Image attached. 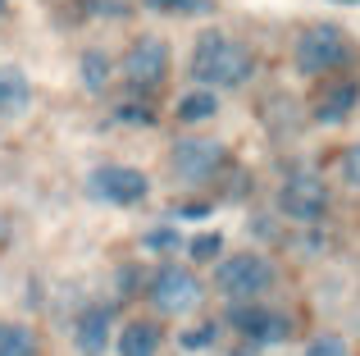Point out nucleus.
Listing matches in <instances>:
<instances>
[{
  "instance_id": "0eeeda50",
  "label": "nucleus",
  "mask_w": 360,
  "mask_h": 356,
  "mask_svg": "<svg viewBox=\"0 0 360 356\" xmlns=\"http://www.w3.org/2000/svg\"><path fill=\"white\" fill-rule=\"evenodd\" d=\"M169 165H174V174L187 178V183H205V178L224 165V146L210 142V137H178L174 151H169Z\"/></svg>"
},
{
  "instance_id": "f03ea898",
  "label": "nucleus",
  "mask_w": 360,
  "mask_h": 356,
  "mask_svg": "<svg viewBox=\"0 0 360 356\" xmlns=\"http://www.w3.org/2000/svg\"><path fill=\"white\" fill-rule=\"evenodd\" d=\"M269 284H274V265L264 256H255V251L224 256L219 265H214V288H219V297H229V302H251V297H260Z\"/></svg>"
},
{
  "instance_id": "b1692460",
  "label": "nucleus",
  "mask_w": 360,
  "mask_h": 356,
  "mask_svg": "<svg viewBox=\"0 0 360 356\" xmlns=\"http://www.w3.org/2000/svg\"><path fill=\"white\" fill-rule=\"evenodd\" d=\"M333 5H360V0H333Z\"/></svg>"
},
{
  "instance_id": "7ed1b4c3",
  "label": "nucleus",
  "mask_w": 360,
  "mask_h": 356,
  "mask_svg": "<svg viewBox=\"0 0 360 356\" xmlns=\"http://www.w3.org/2000/svg\"><path fill=\"white\" fill-rule=\"evenodd\" d=\"M352 60V46H347V32L333 23H319V27H306L297 37V69L306 78H319V73H333Z\"/></svg>"
},
{
  "instance_id": "412c9836",
  "label": "nucleus",
  "mask_w": 360,
  "mask_h": 356,
  "mask_svg": "<svg viewBox=\"0 0 360 356\" xmlns=\"http://www.w3.org/2000/svg\"><path fill=\"white\" fill-rule=\"evenodd\" d=\"M342 183L360 187V142H356V146H347V151H342Z\"/></svg>"
},
{
  "instance_id": "39448f33",
  "label": "nucleus",
  "mask_w": 360,
  "mask_h": 356,
  "mask_svg": "<svg viewBox=\"0 0 360 356\" xmlns=\"http://www.w3.org/2000/svg\"><path fill=\"white\" fill-rule=\"evenodd\" d=\"M87 192L101 196V201H110V205H137L141 196L150 192V183H146V174L132 170V165H101V170H91V178H87Z\"/></svg>"
},
{
  "instance_id": "f3484780",
  "label": "nucleus",
  "mask_w": 360,
  "mask_h": 356,
  "mask_svg": "<svg viewBox=\"0 0 360 356\" xmlns=\"http://www.w3.org/2000/svg\"><path fill=\"white\" fill-rule=\"evenodd\" d=\"M146 9L155 14H178V18H196V14H210L214 0H141Z\"/></svg>"
},
{
  "instance_id": "6ab92c4d",
  "label": "nucleus",
  "mask_w": 360,
  "mask_h": 356,
  "mask_svg": "<svg viewBox=\"0 0 360 356\" xmlns=\"http://www.w3.org/2000/svg\"><path fill=\"white\" fill-rule=\"evenodd\" d=\"M187 251H192V260H214L224 251V238H219V233H201V238L187 242Z\"/></svg>"
},
{
  "instance_id": "20e7f679",
  "label": "nucleus",
  "mask_w": 360,
  "mask_h": 356,
  "mask_svg": "<svg viewBox=\"0 0 360 356\" xmlns=\"http://www.w3.org/2000/svg\"><path fill=\"white\" fill-rule=\"evenodd\" d=\"M201 297H205V288L187 265H160L155 279H150V302H155V311H165V315L196 311Z\"/></svg>"
},
{
  "instance_id": "dca6fc26",
  "label": "nucleus",
  "mask_w": 360,
  "mask_h": 356,
  "mask_svg": "<svg viewBox=\"0 0 360 356\" xmlns=\"http://www.w3.org/2000/svg\"><path fill=\"white\" fill-rule=\"evenodd\" d=\"M82 87L87 91H105V82H110V73H115V60H110L105 51H82Z\"/></svg>"
},
{
  "instance_id": "a878e982",
  "label": "nucleus",
  "mask_w": 360,
  "mask_h": 356,
  "mask_svg": "<svg viewBox=\"0 0 360 356\" xmlns=\"http://www.w3.org/2000/svg\"><path fill=\"white\" fill-rule=\"evenodd\" d=\"M238 356H242V352H238Z\"/></svg>"
},
{
  "instance_id": "f8f14e48",
  "label": "nucleus",
  "mask_w": 360,
  "mask_h": 356,
  "mask_svg": "<svg viewBox=\"0 0 360 356\" xmlns=\"http://www.w3.org/2000/svg\"><path fill=\"white\" fill-rule=\"evenodd\" d=\"M27 101H32V82H27V73L14 69V64H0V115H5V119L23 115Z\"/></svg>"
},
{
  "instance_id": "5701e85b",
  "label": "nucleus",
  "mask_w": 360,
  "mask_h": 356,
  "mask_svg": "<svg viewBox=\"0 0 360 356\" xmlns=\"http://www.w3.org/2000/svg\"><path fill=\"white\" fill-rule=\"evenodd\" d=\"M214 324H201V329H192V333H183V348H205V343H214Z\"/></svg>"
},
{
  "instance_id": "6e6552de",
  "label": "nucleus",
  "mask_w": 360,
  "mask_h": 356,
  "mask_svg": "<svg viewBox=\"0 0 360 356\" xmlns=\"http://www.w3.org/2000/svg\"><path fill=\"white\" fill-rule=\"evenodd\" d=\"M169 73V46L160 37H137L123 55V78L132 87H160Z\"/></svg>"
},
{
  "instance_id": "a211bd4d",
  "label": "nucleus",
  "mask_w": 360,
  "mask_h": 356,
  "mask_svg": "<svg viewBox=\"0 0 360 356\" xmlns=\"http://www.w3.org/2000/svg\"><path fill=\"white\" fill-rule=\"evenodd\" d=\"M306 356H352V348H347L338 333H319V338H310Z\"/></svg>"
},
{
  "instance_id": "aec40b11",
  "label": "nucleus",
  "mask_w": 360,
  "mask_h": 356,
  "mask_svg": "<svg viewBox=\"0 0 360 356\" xmlns=\"http://www.w3.org/2000/svg\"><path fill=\"white\" fill-rule=\"evenodd\" d=\"M141 247L146 251H178V229H155L141 238Z\"/></svg>"
},
{
  "instance_id": "393cba45",
  "label": "nucleus",
  "mask_w": 360,
  "mask_h": 356,
  "mask_svg": "<svg viewBox=\"0 0 360 356\" xmlns=\"http://www.w3.org/2000/svg\"><path fill=\"white\" fill-rule=\"evenodd\" d=\"M0 14H5V0H0Z\"/></svg>"
},
{
  "instance_id": "9d476101",
  "label": "nucleus",
  "mask_w": 360,
  "mask_h": 356,
  "mask_svg": "<svg viewBox=\"0 0 360 356\" xmlns=\"http://www.w3.org/2000/svg\"><path fill=\"white\" fill-rule=\"evenodd\" d=\"M110 324H115V315H110V306H87V311L73 320V343H78L82 356H101L110 348Z\"/></svg>"
},
{
  "instance_id": "4be33fe9",
  "label": "nucleus",
  "mask_w": 360,
  "mask_h": 356,
  "mask_svg": "<svg viewBox=\"0 0 360 356\" xmlns=\"http://www.w3.org/2000/svg\"><path fill=\"white\" fill-rule=\"evenodd\" d=\"M115 119H119V124H150L155 115H150L146 106H119V110H115Z\"/></svg>"
},
{
  "instance_id": "423d86ee",
  "label": "nucleus",
  "mask_w": 360,
  "mask_h": 356,
  "mask_svg": "<svg viewBox=\"0 0 360 356\" xmlns=\"http://www.w3.org/2000/svg\"><path fill=\"white\" fill-rule=\"evenodd\" d=\"M278 205L288 220H301V224H315L319 215L328 210V187L324 178L315 174H288V183L278 187Z\"/></svg>"
},
{
  "instance_id": "1a4fd4ad",
  "label": "nucleus",
  "mask_w": 360,
  "mask_h": 356,
  "mask_svg": "<svg viewBox=\"0 0 360 356\" xmlns=\"http://www.w3.org/2000/svg\"><path fill=\"white\" fill-rule=\"evenodd\" d=\"M233 324H238V333L251 338V348H274V343H283L292 333L288 315L264 311V306H238V311H233Z\"/></svg>"
},
{
  "instance_id": "9b49d317",
  "label": "nucleus",
  "mask_w": 360,
  "mask_h": 356,
  "mask_svg": "<svg viewBox=\"0 0 360 356\" xmlns=\"http://www.w3.org/2000/svg\"><path fill=\"white\" fill-rule=\"evenodd\" d=\"M356 106H360V87L356 82H328V87L315 96V119L319 124H342Z\"/></svg>"
},
{
  "instance_id": "ddd939ff",
  "label": "nucleus",
  "mask_w": 360,
  "mask_h": 356,
  "mask_svg": "<svg viewBox=\"0 0 360 356\" xmlns=\"http://www.w3.org/2000/svg\"><path fill=\"white\" fill-rule=\"evenodd\" d=\"M160 343H165L160 324H150V320H132L128 329L119 333V356H160Z\"/></svg>"
},
{
  "instance_id": "f257e3e1",
  "label": "nucleus",
  "mask_w": 360,
  "mask_h": 356,
  "mask_svg": "<svg viewBox=\"0 0 360 356\" xmlns=\"http://www.w3.org/2000/svg\"><path fill=\"white\" fill-rule=\"evenodd\" d=\"M251 73H255V55L246 51L242 42H233V37H224V32H201V37H196L192 78L201 82L205 91H214V87H242Z\"/></svg>"
},
{
  "instance_id": "2eb2a0df",
  "label": "nucleus",
  "mask_w": 360,
  "mask_h": 356,
  "mask_svg": "<svg viewBox=\"0 0 360 356\" xmlns=\"http://www.w3.org/2000/svg\"><path fill=\"white\" fill-rule=\"evenodd\" d=\"M214 110H219V96L214 91H187L183 101H178V119L183 124H205V119H214Z\"/></svg>"
},
{
  "instance_id": "4468645a",
  "label": "nucleus",
  "mask_w": 360,
  "mask_h": 356,
  "mask_svg": "<svg viewBox=\"0 0 360 356\" xmlns=\"http://www.w3.org/2000/svg\"><path fill=\"white\" fill-rule=\"evenodd\" d=\"M0 356H37V333L14 320H0Z\"/></svg>"
}]
</instances>
